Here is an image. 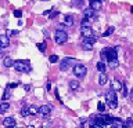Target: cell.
Returning a JSON list of instances; mask_svg holds the SVG:
<instances>
[{
  "label": "cell",
  "mask_w": 133,
  "mask_h": 128,
  "mask_svg": "<svg viewBox=\"0 0 133 128\" xmlns=\"http://www.w3.org/2000/svg\"><path fill=\"white\" fill-rule=\"evenodd\" d=\"M105 102L111 109H116V106H118V98H116V92L114 90H108L105 92Z\"/></svg>",
  "instance_id": "6da1fadb"
},
{
  "label": "cell",
  "mask_w": 133,
  "mask_h": 128,
  "mask_svg": "<svg viewBox=\"0 0 133 128\" xmlns=\"http://www.w3.org/2000/svg\"><path fill=\"white\" fill-rule=\"evenodd\" d=\"M14 69L17 72H22V73H28L31 70V62L26 59H19V61H14Z\"/></svg>",
  "instance_id": "7a4b0ae2"
},
{
  "label": "cell",
  "mask_w": 133,
  "mask_h": 128,
  "mask_svg": "<svg viewBox=\"0 0 133 128\" xmlns=\"http://www.w3.org/2000/svg\"><path fill=\"white\" fill-rule=\"evenodd\" d=\"M101 59L103 61H110V59H115L116 58V48H111V47H107L101 51Z\"/></svg>",
  "instance_id": "3957f363"
},
{
  "label": "cell",
  "mask_w": 133,
  "mask_h": 128,
  "mask_svg": "<svg viewBox=\"0 0 133 128\" xmlns=\"http://www.w3.org/2000/svg\"><path fill=\"white\" fill-rule=\"evenodd\" d=\"M54 40H56L57 44H65L66 40H68V35L64 30H61V29H57L54 32Z\"/></svg>",
  "instance_id": "277c9868"
},
{
  "label": "cell",
  "mask_w": 133,
  "mask_h": 128,
  "mask_svg": "<svg viewBox=\"0 0 133 128\" xmlns=\"http://www.w3.org/2000/svg\"><path fill=\"white\" fill-rule=\"evenodd\" d=\"M86 73H87V69H86V66H83L82 63H76L74 66V74L76 77H85Z\"/></svg>",
  "instance_id": "5b68a950"
},
{
  "label": "cell",
  "mask_w": 133,
  "mask_h": 128,
  "mask_svg": "<svg viewBox=\"0 0 133 128\" xmlns=\"http://www.w3.org/2000/svg\"><path fill=\"white\" fill-rule=\"evenodd\" d=\"M96 41H97L96 37H87V39H83V43H82L83 50H86V51H91Z\"/></svg>",
  "instance_id": "8992f818"
},
{
  "label": "cell",
  "mask_w": 133,
  "mask_h": 128,
  "mask_svg": "<svg viewBox=\"0 0 133 128\" xmlns=\"http://www.w3.org/2000/svg\"><path fill=\"white\" fill-rule=\"evenodd\" d=\"M75 59H72V58H65V59H62L61 61V63H60V69L62 70V72H64V70H66L68 68H71V66H72L74 63H75ZM75 66V65H74Z\"/></svg>",
  "instance_id": "52a82bcc"
},
{
  "label": "cell",
  "mask_w": 133,
  "mask_h": 128,
  "mask_svg": "<svg viewBox=\"0 0 133 128\" xmlns=\"http://www.w3.org/2000/svg\"><path fill=\"white\" fill-rule=\"evenodd\" d=\"M39 113L43 116V117H49L50 113H51V106H50V105H42V106H39Z\"/></svg>",
  "instance_id": "ba28073f"
},
{
  "label": "cell",
  "mask_w": 133,
  "mask_h": 128,
  "mask_svg": "<svg viewBox=\"0 0 133 128\" xmlns=\"http://www.w3.org/2000/svg\"><path fill=\"white\" fill-rule=\"evenodd\" d=\"M81 33H82V36H83V39H87V37H94V32H93V29H91L90 26L89 28H81Z\"/></svg>",
  "instance_id": "9c48e42d"
},
{
  "label": "cell",
  "mask_w": 133,
  "mask_h": 128,
  "mask_svg": "<svg viewBox=\"0 0 133 128\" xmlns=\"http://www.w3.org/2000/svg\"><path fill=\"white\" fill-rule=\"evenodd\" d=\"M4 128H14L15 127V118L14 117H6L3 120Z\"/></svg>",
  "instance_id": "30bf717a"
},
{
  "label": "cell",
  "mask_w": 133,
  "mask_h": 128,
  "mask_svg": "<svg viewBox=\"0 0 133 128\" xmlns=\"http://www.w3.org/2000/svg\"><path fill=\"white\" fill-rule=\"evenodd\" d=\"M101 7H103L101 0H90V8L91 10L98 11V10H101Z\"/></svg>",
  "instance_id": "8fae6325"
},
{
  "label": "cell",
  "mask_w": 133,
  "mask_h": 128,
  "mask_svg": "<svg viewBox=\"0 0 133 128\" xmlns=\"http://www.w3.org/2000/svg\"><path fill=\"white\" fill-rule=\"evenodd\" d=\"M10 44V39L7 35H0V48H6Z\"/></svg>",
  "instance_id": "7c38bea8"
},
{
  "label": "cell",
  "mask_w": 133,
  "mask_h": 128,
  "mask_svg": "<svg viewBox=\"0 0 133 128\" xmlns=\"http://www.w3.org/2000/svg\"><path fill=\"white\" fill-rule=\"evenodd\" d=\"M111 84H112V88H111V90H114L115 92H118V91H121V90L123 88L122 83H121L119 80H116V78H114V80H112V83H111Z\"/></svg>",
  "instance_id": "4fadbf2b"
},
{
  "label": "cell",
  "mask_w": 133,
  "mask_h": 128,
  "mask_svg": "<svg viewBox=\"0 0 133 128\" xmlns=\"http://www.w3.org/2000/svg\"><path fill=\"white\" fill-rule=\"evenodd\" d=\"M94 10H91V8H86L85 11H83V18L85 19H90V18H94Z\"/></svg>",
  "instance_id": "5bb4252c"
},
{
  "label": "cell",
  "mask_w": 133,
  "mask_h": 128,
  "mask_svg": "<svg viewBox=\"0 0 133 128\" xmlns=\"http://www.w3.org/2000/svg\"><path fill=\"white\" fill-rule=\"evenodd\" d=\"M62 25H64V26H72L74 25V18L71 15H65L64 19H62Z\"/></svg>",
  "instance_id": "9a60e30c"
},
{
  "label": "cell",
  "mask_w": 133,
  "mask_h": 128,
  "mask_svg": "<svg viewBox=\"0 0 133 128\" xmlns=\"http://www.w3.org/2000/svg\"><path fill=\"white\" fill-rule=\"evenodd\" d=\"M28 109H29V116H35V114L39 113V106H36V105L28 106Z\"/></svg>",
  "instance_id": "2e32d148"
},
{
  "label": "cell",
  "mask_w": 133,
  "mask_h": 128,
  "mask_svg": "<svg viewBox=\"0 0 133 128\" xmlns=\"http://www.w3.org/2000/svg\"><path fill=\"white\" fill-rule=\"evenodd\" d=\"M107 81H108L107 74H105V73H100V77H98V83H100V85H105V84H107Z\"/></svg>",
  "instance_id": "e0dca14e"
},
{
  "label": "cell",
  "mask_w": 133,
  "mask_h": 128,
  "mask_svg": "<svg viewBox=\"0 0 133 128\" xmlns=\"http://www.w3.org/2000/svg\"><path fill=\"white\" fill-rule=\"evenodd\" d=\"M107 62H108V68H110V69H116V68H118V58H115V59H110Z\"/></svg>",
  "instance_id": "ac0fdd59"
},
{
  "label": "cell",
  "mask_w": 133,
  "mask_h": 128,
  "mask_svg": "<svg viewBox=\"0 0 133 128\" xmlns=\"http://www.w3.org/2000/svg\"><path fill=\"white\" fill-rule=\"evenodd\" d=\"M3 65L6 66V68H11V66H14V61H12L10 57H6L3 61Z\"/></svg>",
  "instance_id": "d6986e66"
},
{
  "label": "cell",
  "mask_w": 133,
  "mask_h": 128,
  "mask_svg": "<svg viewBox=\"0 0 133 128\" xmlns=\"http://www.w3.org/2000/svg\"><path fill=\"white\" fill-rule=\"evenodd\" d=\"M10 109V105H8L7 102H2L0 103V113H4V111H7Z\"/></svg>",
  "instance_id": "ffe728a7"
},
{
  "label": "cell",
  "mask_w": 133,
  "mask_h": 128,
  "mask_svg": "<svg viewBox=\"0 0 133 128\" xmlns=\"http://www.w3.org/2000/svg\"><path fill=\"white\" fill-rule=\"evenodd\" d=\"M97 70L100 73H105V63H104V62H98L97 63Z\"/></svg>",
  "instance_id": "44dd1931"
},
{
  "label": "cell",
  "mask_w": 133,
  "mask_h": 128,
  "mask_svg": "<svg viewBox=\"0 0 133 128\" xmlns=\"http://www.w3.org/2000/svg\"><path fill=\"white\" fill-rule=\"evenodd\" d=\"M69 87H71V90H79V83L76 80L69 81Z\"/></svg>",
  "instance_id": "7402d4cb"
},
{
  "label": "cell",
  "mask_w": 133,
  "mask_h": 128,
  "mask_svg": "<svg viewBox=\"0 0 133 128\" xmlns=\"http://www.w3.org/2000/svg\"><path fill=\"white\" fill-rule=\"evenodd\" d=\"M21 114H22L24 117H28V116H29V109H28V106H24L22 109H21Z\"/></svg>",
  "instance_id": "603a6c76"
},
{
  "label": "cell",
  "mask_w": 133,
  "mask_h": 128,
  "mask_svg": "<svg viewBox=\"0 0 133 128\" xmlns=\"http://www.w3.org/2000/svg\"><path fill=\"white\" fill-rule=\"evenodd\" d=\"M7 99H10V88H8V87H7V90L4 91V94H3V101L6 102Z\"/></svg>",
  "instance_id": "cb8c5ba5"
},
{
  "label": "cell",
  "mask_w": 133,
  "mask_h": 128,
  "mask_svg": "<svg viewBox=\"0 0 133 128\" xmlns=\"http://www.w3.org/2000/svg\"><path fill=\"white\" fill-rule=\"evenodd\" d=\"M112 33H114V26H110V28H108L105 32L103 33V36L105 37V36H110V35H112Z\"/></svg>",
  "instance_id": "d4e9b609"
},
{
  "label": "cell",
  "mask_w": 133,
  "mask_h": 128,
  "mask_svg": "<svg viewBox=\"0 0 133 128\" xmlns=\"http://www.w3.org/2000/svg\"><path fill=\"white\" fill-rule=\"evenodd\" d=\"M97 107H98V111H101V113H103V111H105V110H107V106L104 105L103 102H98V105H97Z\"/></svg>",
  "instance_id": "484cf974"
},
{
  "label": "cell",
  "mask_w": 133,
  "mask_h": 128,
  "mask_svg": "<svg viewBox=\"0 0 133 128\" xmlns=\"http://www.w3.org/2000/svg\"><path fill=\"white\" fill-rule=\"evenodd\" d=\"M37 48H39L42 52H44L46 51V43H39L37 44Z\"/></svg>",
  "instance_id": "4316f807"
},
{
  "label": "cell",
  "mask_w": 133,
  "mask_h": 128,
  "mask_svg": "<svg viewBox=\"0 0 133 128\" xmlns=\"http://www.w3.org/2000/svg\"><path fill=\"white\" fill-rule=\"evenodd\" d=\"M82 26H83V28H89V26H90L89 19H85V18H83V19H82Z\"/></svg>",
  "instance_id": "83f0119b"
},
{
  "label": "cell",
  "mask_w": 133,
  "mask_h": 128,
  "mask_svg": "<svg viewBox=\"0 0 133 128\" xmlns=\"http://www.w3.org/2000/svg\"><path fill=\"white\" fill-rule=\"evenodd\" d=\"M57 61H58V57L57 55H51V57H50V62H51V63H56Z\"/></svg>",
  "instance_id": "f1b7e54d"
},
{
  "label": "cell",
  "mask_w": 133,
  "mask_h": 128,
  "mask_svg": "<svg viewBox=\"0 0 133 128\" xmlns=\"http://www.w3.org/2000/svg\"><path fill=\"white\" fill-rule=\"evenodd\" d=\"M14 15L17 17V18H19V17L22 15V12H21V10H15V11H14Z\"/></svg>",
  "instance_id": "f546056e"
},
{
  "label": "cell",
  "mask_w": 133,
  "mask_h": 128,
  "mask_svg": "<svg viewBox=\"0 0 133 128\" xmlns=\"http://www.w3.org/2000/svg\"><path fill=\"white\" fill-rule=\"evenodd\" d=\"M17 85H18L17 83H11V84H8V88H15Z\"/></svg>",
  "instance_id": "4dcf8cb0"
},
{
  "label": "cell",
  "mask_w": 133,
  "mask_h": 128,
  "mask_svg": "<svg viewBox=\"0 0 133 128\" xmlns=\"http://www.w3.org/2000/svg\"><path fill=\"white\" fill-rule=\"evenodd\" d=\"M8 35H18V30H8Z\"/></svg>",
  "instance_id": "1f68e13d"
},
{
  "label": "cell",
  "mask_w": 133,
  "mask_h": 128,
  "mask_svg": "<svg viewBox=\"0 0 133 128\" xmlns=\"http://www.w3.org/2000/svg\"><path fill=\"white\" fill-rule=\"evenodd\" d=\"M90 128H103V127L97 125V124H91V125H90Z\"/></svg>",
  "instance_id": "d6a6232c"
},
{
  "label": "cell",
  "mask_w": 133,
  "mask_h": 128,
  "mask_svg": "<svg viewBox=\"0 0 133 128\" xmlns=\"http://www.w3.org/2000/svg\"><path fill=\"white\" fill-rule=\"evenodd\" d=\"M57 15H58V12L56 11V12H53V14H51V15H50V18H56V17H57Z\"/></svg>",
  "instance_id": "836d02e7"
},
{
  "label": "cell",
  "mask_w": 133,
  "mask_h": 128,
  "mask_svg": "<svg viewBox=\"0 0 133 128\" xmlns=\"http://www.w3.org/2000/svg\"><path fill=\"white\" fill-rule=\"evenodd\" d=\"M130 99L133 101V87H132V91H130Z\"/></svg>",
  "instance_id": "e575fe53"
},
{
  "label": "cell",
  "mask_w": 133,
  "mask_h": 128,
  "mask_svg": "<svg viewBox=\"0 0 133 128\" xmlns=\"http://www.w3.org/2000/svg\"><path fill=\"white\" fill-rule=\"evenodd\" d=\"M72 2H74V3H76V4H79V3L82 2V0H72Z\"/></svg>",
  "instance_id": "d590c367"
},
{
  "label": "cell",
  "mask_w": 133,
  "mask_h": 128,
  "mask_svg": "<svg viewBox=\"0 0 133 128\" xmlns=\"http://www.w3.org/2000/svg\"><path fill=\"white\" fill-rule=\"evenodd\" d=\"M0 57H3V51H2V50H0Z\"/></svg>",
  "instance_id": "8d00e7d4"
},
{
  "label": "cell",
  "mask_w": 133,
  "mask_h": 128,
  "mask_svg": "<svg viewBox=\"0 0 133 128\" xmlns=\"http://www.w3.org/2000/svg\"><path fill=\"white\" fill-rule=\"evenodd\" d=\"M28 128H35V127H33V125H29V127H28Z\"/></svg>",
  "instance_id": "74e56055"
},
{
  "label": "cell",
  "mask_w": 133,
  "mask_h": 128,
  "mask_svg": "<svg viewBox=\"0 0 133 128\" xmlns=\"http://www.w3.org/2000/svg\"><path fill=\"white\" fill-rule=\"evenodd\" d=\"M42 2H47V0H42Z\"/></svg>",
  "instance_id": "f35d334b"
},
{
  "label": "cell",
  "mask_w": 133,
  "mask_h": 128,
  "mask_svg": "<svg viewBox=\"0 0 133 128\" xmlns=\"http://www.w3.org/2000/svg\"><path fill=\"white\" fill-rule=\"evenodd\" d=\"M132 12H133V7H132Z\"/></svg>",
  "instance_id": "ab89813d"
},
{
  "label": "cell",
  "mask_w": 133,
  "mask_h": 128,
  "mask_svg": "<svg viewBox=\"0 0 133 128\" xmlns=\"http://www.w3.org/2000/svg\"><path fill=\"white\" fill-rule=\"evenodd\" d=\"M18 128H24V127H18Z\"/></svg>",
  "instance_id": "60d3db41"
},
{
  "label": "cell",
  "mask_w": 133,
  "mask_h": 128,
  "mask_svg": "<svg viewBox=\"0 0 133 128\" xmlns=\"http://www.w3.org/2000/svg\"><path fill=\"white\" fill-rule=\"evenodd\" d=\"M40 128H43V127H40Z\"/></svg>",
  "instance_id": "b9f144b4"
}]
</instances>
